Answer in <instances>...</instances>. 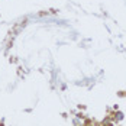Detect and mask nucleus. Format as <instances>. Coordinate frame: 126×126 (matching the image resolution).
Listing matches in <instances>:
<instances>
[{"instance_id":"f257e3e1","label":"nucleus","mask_w":126,"mask_h":126,"mask_svg":"<svg viewBox=\"0 0 126 126\" xmlns=\"http://www.w3.org/2000/svg\"><path fill=\"white\" fill-rule=\"evenodd\" d=\"M94 126H101V125H94Z\"/></svg>"}]
</instances>
